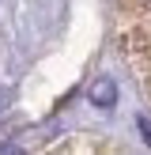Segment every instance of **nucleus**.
Here are the masks:
<instances>
[{
    "label": "nucleus",
    "mask_w": 151,
    "mask_h": 155,
    "mask_svg": "<svg viewBox=\"0 0 151 155\" xmlns=\"http://www.w3.org/2000/svg\"><path fill=\"white\" fill-rule=\"evenodd\" d=\"M125 42H128V61L140 68L143 83L151 91V0H128Z\"/></svg>",
    "instance_id": "obj_1"
},
{
    "label": "nucleus",
    "mask_w": 151,
    "mask_h": 155,
    "mask_svg": "<svg viewBox=\"0 0 151 155\" xmlns=\"http://www.w3.org/2000/svg\"><path fill=\"white\" fill-rule=\"evenodd\" d=\"M113 95H117V91H113V83L106 80V83H95V91H91V102L95 106H113Z\"/></svg>",
    "instance_id": "obj_2"
}]
</instances>
